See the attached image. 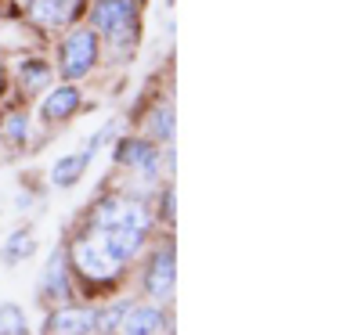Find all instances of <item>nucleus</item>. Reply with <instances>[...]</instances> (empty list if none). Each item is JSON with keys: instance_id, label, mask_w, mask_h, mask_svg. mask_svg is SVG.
Returning <instances> with one entry per match:
<instances>
[{"instance_id": "obj_1", "label": "nucleus", "mask_w": 361, "mask_h": 335, "mask_svg": "<svg viewBox=\"0 0 361 335\" xmlns=\"http://www.w3.org/2000/svg\"><path fill=\"white\" fill-rule=\"evenodd\" d=\"M66 256H69V270L76 274L83 285L94 289V292H109V289H116L119 274L127 270V267H119V263L109 260V253H105V246H102L98 231H90V227H83V231L69 241Z\"/></svg>"}, {"instance_id": "obj_12", "label": "nucleus", "mask_w": 361, "mask_h": 335, "mask_svg": "<svg viewBox=\"0 0 361 335\" xmlns=\"http://www.w3.org/2000/svg\"><path fill=\"white\" fill-rule=\"evenodd\" d=\"M51 80H54V69L40 62V58H22L18 62V87L25 94H37V90L51 87Z\"/></svg>"}, {"instance_id": "obj_7", "label": "nucleus", "mask_w": 361, "mask_h": 335, "mask_svg": "<svg viewBox=\"0 0 361 335\" xmlns=\"http://www.w3.org/2000/svg\"><path fill=\"white\" fill-rule=\"evenodd\" d=\"M73 292H76V282L69 270V256L66 249H54L40 270V299L51 303V307H62V303H73Z\"/></svg>"}, {"instance_id": "obj_4", "label": "nucleus", "mask_w": 361, "mask_h": 335, "mask_svg": "<svg viewBox=\"0 0 361 335\" xmlns=\"http://www.w3.org/2000/svg\"><path fill=\"white\" fill-rule=\"evenodd\" d=\"M163 159H166V151L145 137H119L112 148V163L130 170L137 180H156L163 173Z\"/></svg>"}, {"instance_id": "obj_11", "label": "nucleus", "mask_w": 361, "mask_h": 335, "mask_svg": "<svg viewBox=\"0 0 361 335\" xmlns=\"http://www.w3.org/2000/svg\"><path fill=\"white\" fill-rule=\"evenodd\" d=\"M33 253H37V238H33V231H29V227H15L4 241H0V256H4L8 267L29 260Z\"/></svg>"}, {"instance_id": "obj_16", "label": "nucleus", "mask_w": 361, "mask_h": 335, "mask_svg": "<svg viewBox=\"0 0 361 335\" xmlns=\"http://www.w3.org/2000/svg\"><path fill=\"white\" fill-rule=\"evenodd\" d=\"M29 22H33L37 29H58L62 22H58V0H29Z\"/></svg>"}, {"instance_id": "obj_14", "label": "nucleus", "mask_w": 361, "mask_h": 335, "mask_svg": "<svg viewBox=\"0 0 361 335\" xmlns=\"http://www.w3.org/2000/svg\"><path fill=\"white\" fill-rule=\"evenodd\" d=\"M0 335H29V317L18 303H0Z\"/></svg>"}, {"instance_id": "obj_6", "label": "nucleus", "mask_w": 361, "mask_h": 335, "mask_svg": "<svg viewBox=\"0 0 361 335\" xmlns=\"http://www.w3.org/2000/svg\"><path fill=\"white\" fill-rule=\"evenodd\" d=\"M47 335H98V307L90 303H62V307H51Z\"/></svg>"}, {"instance_id": "obj_3", "label": "nucleus", "mask_w": 361, "mask_h": 335, "mask_svg": "<svg viewBox=\"0 0 361 335\" xmlns=\"http://www.w3.org/2000/svg\"><path fill=\"white\" fill-rule=\"evenodd\" d=\"M98 58H102V40L90 25H76L62 37L58 44V72L66 76V83L83 80L98 69Z\"/></svg>"}, {"instance_id": "obj_5", "label": "nucleus", "mask_w": 361, "mask_h": 335, "mask_svg": "<svg viewBox=\"0 0 361 335\" xmlns=\"http://www.w3.org/2000/svg\"><path fill=\"white\" fill-rule=\"evenodd\" d=\"M173 285H177V263H173V241L163 238L159 246L148 253L145 260V274H141V289L152 303H170L173 299Z\"/></svg>"}, {"instance_id": "obj_2", "label": "nucleus", "mask_w": 361, "mask_h": 335, "mask_svg": "<svg viewBox=\"0 0 361 335\" xmlns=\"http://www.w3.org/2000/svg\"><path fill=\"white\" fill-rule=\"evenodd\" d=\"M137 0H94V8H90V29L116 51H130L137 44Z\"/></svg>"}, {"instance_id": "obj_13", "label": "nucleus", "mask_w": 361, "mask_h": 335, "mask_svg": "<svg viewBox=\"0 0 361 335\" xmlns=\"http://www.w3.org/2000/svg\"><path fill=\"white\" fill-rule=\"evenodd\" d=\"M145 130H148V141L170 144V141H173V105H170V101H159L156 108H148Z\"/></svg>"}, {"instance_id": "obj_17", "label": "nucleus", "mask_w": 361, "mask_h": 335, "mask_svg": "<svg viewBox=\"0 0 361 335\" xmlns=\"http://www.w3.org/2000/svg\"><path fill=\"white\" fill-rule=\"evenodd\" d=\"M0 134H4L11 144L29 141V115H25V112H11V115L4 119V127H0Z\"/></svg>"}, {"instance_id": "obj_8", "label": "nucleus", "mask_w": 361, "mask_h": 335, "mask_svg": "<svg viewBox=\"0 0 361 335\" xmlns=\"http://www.w3.org/2000/svg\"><path fill=\"white\" fill-rule=\"evenodd\" d=\"M105 137H109V127L90 137V144H87L83 151H73V156H58L54 166H51V184H54V188H76L80 180H83V173H87V166L94 163V156H98V148H102Z\"/></svg>"}, {"instance_id": "obj_10", "label": "nucleus", "mask_w": 361, "mask_h": 335, "mask_svg": "<svg viewBox=\"0 0 361 335\" xmlns=\"http://www.w3.org/2000/svg\"><path fill=\"white\" fill-rule=\"evenodd\" d=\"M80 108H83L80 87L62 83V87H51L47 98L40 101V119H44V123H66V119H73Z\"/></svg>"}, {"instance_id": "obj_15", "label": "nucleus", "mask_w": 361, "mask_h": 335, "mask_svg": "<svg viewBox=\"0 0 361 335\" xmlns=\"http://www.w3.org/2000/svg\"><path fill=\"white\" fill-rule=\"evenodd\" d=\"M134 299H119V303H109L105 310H98V335H116L119 324H123L127 310H130Z\"/></svg>"}, {"instance_id": "obj_18", "label": "nucleus", "mask_w": 361, "mask_h": 335, "mask_svg": "<svg viewBox=\"0 0 361 335\" xmlns=\"http://www.w3.org/2000/svg\"><path fill=\"white\" fill-rule=\"evenodd\" d=\"M87 15V0H58V22L62 25H76Z\"/></svg>"}, {"instance_id": "obj_9", "label": "nucleus", "mask_w": 361, "mask_h": 335, "mask_svg": "<svg viewBox=\"0 0 361 335\" xmlns=\"http://www.w3.org/2000/svg\"><path fill=\"white\" fill-rule=\"evenodd\" d=\"M170 324L163 303H152V299H134L130 310L119 324V335H159L163 328Z\"/></svg>"}]
</instances>
